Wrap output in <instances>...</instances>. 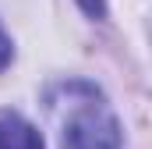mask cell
Here are the masks:
<instances>
[{
	"mask_svg": "<svg viewBox=\"0 0 152 149\" xmlns=\"http://www.w3.org/2000/svg\"><path fill=\"white\" fill-rule=\"evenodd\" d=\"M7 60H11V39L4 36V29H0V71L7 68Z\"/></svg>",
	"mask_w": 152,
	"mask_h": 149,
	"instance_id": "obj_3",
	"label": "cell"
},
{
	"mask_svg": "<svg viewBox=\"0 0 152 149\" xmlns=\"http://www.w3.org/2000/svg\"><path fill=\"white\" fill-rule=\"evenodd\" d=\"M50 117L60 131V149H120V128L88 82H64L50 92Z\"/></svg>",
	"mask_w": 152,
	"mask_h": 149,
	"instance_id": "obj_1",
	"label": "cell"
},
{
	"mask_svg": "<svg viewBox=\"0 0 152 149\" xmlns=\"http://www.w3.org/2000/svg\"><path fill=\"white\" fill-rule=\"evenodd\" d=\"M0 149H42V135L25 117L4 110L0 114Z\"/></svg>",
	"mask_w": 152,
	"mask_h": 149,
	"instance_id": "obj_2",
	"label": "cell"
}]
</instances>
